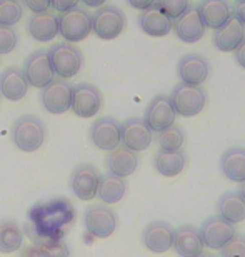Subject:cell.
<instances>
[{
  "label": "cell",
  "mask_w": 245,
  "mask_h": 257,
  "mask_svg": "<svg viewBox=\"0 0 245 257\" xmlns=\"http://www.w3.org/2000/svg\"><path fill=\"white\" fill-rule=\"evenodd\" d=\"M75 219V207L69 199L54 197L35 204L29 210V225L25 227L34 244H47L60 240Z\"/></svg>",
  "instance_id": "6da1fadb"
},
{
  "label": "cell",
  "mask_w": 245,
  "mask_h": 257,
  "mask_svg": "<svg viewBox=\"0 0 245 257\" xmlns=\"http://www.w3.org/2000/svg\"><path fill=\"white\" fill-rule=\"evenodd\" d=\"M47 127L37 115H22L12 125V141L22 152H35L42 147Z\"/></svg>",
  "instance_id": "7a4b0ae2"
},
{
  "label": "cell",
  "mask_w": 245,
  "mask_h": 257,
  "mask_svg": "<svg viewBox=\"0 0 245 257\" xmlns=\"http://www.w3.org/2000/svg\"><path fill=\"white\" fill-rule=\"evenodd\" d=\"M50 65L54 69V74L59 75L60 79H72L80 72L82 65H84V54L82 50L74 44L60 42L54 44L52 47L47 50Z\"/></svg>",
  "instance_id": "3957f363"
},
{
  "label": "cell",
  "mask_w": 245,
  "mask_h": 257,
  "mask_svg": "<svg viewBox=\"0 0 245 257\" xmlns=\"http://www.w3.org/2000/svg\"><path fill=\"white\" fill-rule=\"evenodd\" d=\"M168 97L175 114L182 117H195L207 105V92L202 89V85H188L180 82L173 87Z\"/></svg>",
  "instance_id": "277c9868"
},
{
  "label": "cell",
  "mask_w": 245,
  "mask_h": 257,
  "mask_svg": "<svg viewBox=\"0 0 245 257\" xmlns=\"http://www.w3.org/2000/svg\"><path fill=\"white\" fill-rule=\"evenodd\" d=\"M92 32V15L82 7H74L59 15V34L65 42L77 44Z\"/></svg>",
  "instance_id": "5b68a950"
},
{
  "label": "cell",
  "mask_w": 245,
  "mask_h": 257,
  "mask_svg": "<svg viewBox=\"0 0 245 257\" xmlns=\"http://www.w3.org/2000/svg\"><path fill=\"white\" fill-rule=\"evenodd\" d=\"M125 29V14L115 5H102L92 15V32L102 40H114Z\"/></svg>",
  "instance_id": "8992f818"
},
{
  "label": "cell",
  "mask_w": 245,
  "mask_h": 257,
  "mask_svg": "<svg viewBox=\"0 0 245 257\" xmlns=\"http://www.w3.org/2000/svg\"><path fill=\"white\" fill-rule=\"evenodd\" d=\"M119 225V217L115 210L107 205L95 204L84 210V227L92 237L107 239L115 232Z\"/></svg>",
  "instance_id": "52a82bcc"
},
{
  "label": "cell",
  "mask_w": 245,
  "mask_h": 257,
  "mask_svg": "<svg viewBox=\"0 0 245 257\" xmlns=\"http://www.w3.org/2000/svg\"><path fill=\"white\" fill-rule=\"evenodd\" d=\"M74 85L65 79H54L47 87L40 92V102L49 114L60 115L65 114L72 104Z\"/></svg>",
  "instance_id": "ba28073f"
},
{
  "label": "cell",
  "mask_w": 245,
  "mask_h": 257,
  "mask_svg": "<svg viewBox=\"0 0 245 257\" xmlns=\"http://www.w3.org/2000/svg\"><path fill=\"white\" fill-rule=\"evenodd\" d=\"M102 104H104V97H102L99 87L87 84V82H80V84L74 85L70 109L74 110L75 115L82 117V119L95 117L100 112Z\"/></svg>",
  "instance_id": "9c48e42d"
},
{
  "label": "cell",
  "mask_w": 245,
  "mask_h": 257,
  "mask_svg": "<svg viewBox=\"0 0 245 257\" xmlns=\"http://www.w3.org/2000/svg\"><path fill=\"white\" fill-rule=\"evenodd\" d=\"M102 174L99 169L92 164H80L74 169L72 177H70V189L74 195L80 200H92L95 199L99 191Z\"/></svg>",
  "instance_id": "30bf717a"
},
{
  "label": "cell",
  "mask_w": 245,
  "mask_h": 257,
  "mask_svg": "<svg viewBox=\"0 0 245 257\" xmlns=\"http://www.w3.org/2000/svg\"><path fill=\"white\" fill-rule=\"evenodd\" d=\"M120 125H122L120 144L132 152L137 154L145 151L154 142V132L150 131V127L140 117H130V119H127Z\"/></svg>",
  "instance_id": "8fae6325"
},
{
  "label": "cell",
  "mask_w": 245,
  "mask_h": 257,
  "mask_svg": "<svg viewBox=\"0 0 245 257\" xmlns=\"http://www.w3.org/2000/svg\"><path fill=\"white\" fill-rule=\"evenodd\" d=\"M198 232H200V237L205 247L212 250H220L228 240L233 239V235L237 234V229L235 224L227 222L218 215H212L202 224Z\"/></svg>",
  "instance_id": "7c38bea8"
},
{
  "label": "cell",
  "mask_w": 245,
  "mask_h": 257,
  "mask_svg": "<svg viewBox=\"0 0 245 257\" xmlns=\"http://www.w3.org/2000/svg\"><path fill=\"white\" fill-rule=\"evenodd\" d=\"M122 125L114 117H100L90 127V141L100 151L110 152L120 146Z\"/></svg>",
  "instance_id": "4fadbf2b"
},
{
  "label": "cell",
  "mask_w": 245,
  "mask_h": 257,
  "mask_svg": "<svg viewBox=\"0 0 245 257\" xmlns=\"http://www.w3.org/2000/svg\"><path fill=\"white\" fill-rule=\"evenodd\" d=\"M175 110H173V105L170 102V97L168 95H155L154 99L149 102L145 109V115L144 120L145 124L150 127L152 132H162L165 131L167 127H170L175 124Z\"/></svg>",
  "instance_id": "5bb4252c"
},
{
  "label": "cell",
  "mask_w": 245,
  "mask_h": 257,
  "mask_svg": "<svg viewBox=\"0 0 245 257\" xmlns=\"http://www.w3.org/2000/svg\"><path fill=\"white\" fill-rule=\"evenodd\" d=\"M22 70L25 77H27L29 84L37 87V89H44V87H47L55 79L47 50H35V52L30 54L25 59Z\"/></svg>",
  "instance_id": "9a60e30c"
},
{
  "label": "cell",
  "mask_w": 245,
  "mask_h": 257,
  "mask_svg": "<svg viewBox=\"0 0 245 257\" xmlns=\"http://www.w3.org/2000/svg\"><path fill=\"white\" fill-rule=\"evenodd\" d=\"M177 75L188 85H202L210 75V64L200 54H187L178 60Z\"/></svg>",
  "instance_id": "2e32d148"
},
{
  "label": "cell",
  "mask_w": 245,
  "mask_h": 257,
  "mask_svg": "<svg viewBox=\"0 0 245 257\" xmlns=\"http://www.w3.org/2000/svg\"><path fill=\"white\" fill-rule=\"evenodd\" d=\"M172 30L175 32L177 37L185 44H195L203 37V34H205V25H203L195 5H190L180 17H177L173 20Z\"/></svg>",
  "instance_id": "e0dca14e"
},
{
  "label": "cell",
  "mask_w": 245,
  "mask_h": 257,
  "mask_svg": "<svg viewBox=\"0 0 245 257\" xmlns=\"http://www.w3.org/2000/svg\"><path fill=\"white\" fill-rule=\"evenodd\" d=\"M142 242L150 252H168L173 245V227L165 220H154L145 225L142 232Z\"/></svg>",
  "instance_id": "ac0fdd59"
},
{
  "label": "cell",
  "mask_w": 245,
  "mask_h": 257,
  "mask_svg": "<svg viewBox=\"0 0 245 257\" xmlns=\"http://www.w3.org/2000/svg\"><path fill=\"white\" fill-rule=\"evenodd\" d=\"M245 39V25L230 15L220 27L213 30V44L220 52H233Z\"/></svg>",
  "instance_id": "d6986e66"
},
{
  "label": "cell",
  "mask_w": 245,
  "mask_h": 257,
  "mask_svg": "<svg viewBox=\"0 0 245 257\" xmlns=\"http://www.w3.org/2000/svg\"><path fill=\"white\" fill-rule=\"evenodd\" d=\"M173 249L180 257H198L205 245L200 237V232L193 225L183 224L173 229Z\"/></svg>",
  "instance_id": "ffe728a7"
},
{
  "label": "cell",
  "mask_w": 245,
  "mask_h": 257,
  "mask_svg": "<svg viewBox=\"0 0 245 257\" xmlns=\"http://www.w3.org/2000/svg\"><path fill=\"white\" fill-rule=\"evenodd\" d=\"M29 80L19 67H9L0 74V95L7 100L19 102L29 94Z\"/></svg>",
  "instance_id": "44dd1931"
},
{
  "label": "cell",
  "mask_w": 245,
  "mask_h": 257,
  "mask_svg": "<svg viewBox=\"0 0 245 257\" xmlns=\"http://www.w3.org/2000/svg\"><path fill=\"white\" fill-rule=\"evenodd\" d=\"M105 167L112 176L125 179L137 171V167H139V157H137L135 152L129 151L127 147L119 146L114 151L109 152V156L105 159Z\"/></svg>",
  "instance_id": "7402d4cb"
},
{
  "label": "cell",
  "mask_w": 245,
  "mask_h": 257,
  "mask_svg": "<svg viewBox=\"0 0 245 257\" xmlns=\"http://www.w3.org/2000/svg\"><path fill=\"white\" fill-rule=\"evenodd\" d=\"M27 30L30 37L37 42H52L59 35V17L52 12L34 14L27 22Z\"/></svg>",
  "instance_id": "603a6c76"
},
{
  "label": "cell",
  "mask_w": 245,
  "mask_h": 257,
  "mask_svg": "<svg viewBox=\"0 0 245 257\" xmlns=\"http://www.w3.org/2000/svg\"><path fill=\"white\" fill-rule=\"evenodd\" d=\"M139 27L144 30L147 35L150 37H165V35L172 30L173 20L170 17H167L159 7H150L140 12L139 19Z\"/></svg>",
  "instance_id": "cb8c5ba5"
},
{
  "label": "cell",
  "mask_w": 245,
  "mask_h": 257,
  "mask_svg": "<svg viewBox=\"0 0 245 257\" xmlns=\"http://www.w3.org/2000/svg\"><path fill=\"white\" fill-rule=\"evenodd\" d=\"M197 12L200 15L205 29L215 30L232 15L227 0H200L197 4Z\"/></svg>",
  "instance_id": "d4e9b609"
},
{
  "label": "cell",
  "mask_w": 245,
  "mask_h": 257,
  "mask_svg": "<svg viewBox=\"0 0 245 257\" xmlns=\"http://www.w3.org/2000/svg\"><path fill=\"white\" fill-rule=\"evenodd\" d=\"M220 171L228 181L242 184L245 181V147L227 149L220 157Z\"/></svg>",
  "instance_id": "484cf974"
},
{
  "label": "cell",
  "mask_w": 245,
  "mask_h": 257,
  "mask_svg": "<svg viewBox=\"0 0 245 257\" xmlns=\"http://www.w3.org/2000/svg\"><path fill=\"white\" fill-rule=\"evenodd\" d=\"M155 171L163 177H175L187 166V156L183 151H160L154 157Z\"/></svg>",
  "instance_id": "4316f807"
},
{
  "label": "cell",
  "mask_w": 245,
  "mask_h": 257,
  "mask_svg": "<svg viewBox=\"0 0 245 257\" xmlns=\"http://www.w3.org/2000/svg\"><path fill=\"white\" fill-rule=\"evenodd\" d=\"M217 215L230 224H238L245 220V200L238 192H225L217 202Z\"/></svg>",
  "instance_id": "83f0119b"
},
{
  "label": "cell",
  "mask_w": 245,
  "mask_h": 257,
  "mask_svg": "<svg viewBox=\"0 0 245 257\" xmlns=\"http://www.w3.org/2000/svg\"><path fill=\"white\" fill-rule=\"evenodd\" d=\"M127 192V184L125 179L112 176V174L107 172L105 176L100 177V184H99V191L97 195L104 204H117L120 202L122 199L125 197Z\"/></svg>",
  "instance_id": "f1b7e54d"
},
{
  "label": "cell",
  "mask_w": 245,
  "mask_h": 257,
  "mask_svg": "<svg viewBox=\"0 0 245 257\" xmlns=\"http://www.w3.org/2000/svg\"><path fill=\"white\" fill-rule=\"evenodd\" d=\"M24 234L15 220H0V252L12 254L22 247Z\"/></svg>",
  "instance_id": "f546056e"
},
{
  "label": "cell",
  "mask_w": 245,
  "mask_h": 257,
  "mask_svg": "<svg viewBox=\"0 0 245 257\" xmlns=\"http://www.w3.org/2000/svg\"><path fill=\"white\" fill-rule=\"evenodd\" d=\"M155 141L162 151H182L183 144H185V131L180 125L173 124L167 127L165 131L157 132Z\"/></svg>",
  "instance_id": "4dcf8cb0"
},
{
  "label": "cell",
  "mask_w": 245,
  "mask_h": 257,
  "mask_svg": "<svg viewBox=\"0 0 245 257\" xmlns=\"http://www.w3.org/2000/svg\"><path fill=\"white\" fill-rule=\"evenodd\" d=\"M24 17V5L20 0H0V25L14 27Z\"/></svg>",
  "instance_id": "1f68e13d"
},
{
  "label": "cell",
  "mask_w": 245,
  "mask_h": 257,
  "mask_svg": "<svg viewBox=\"0 0 245 257\" xmlns=\"http://www.w3.org/2000/svg\"><path fill=\"white\" fill-rule=\"evenodd\" d=\"M155 7H159L167 17L175 20L190 7V2L188 0H155Z\"/></svg>",
  "instance_id": "d6a6232c"
},
{
  "label": "cell",
  "mask_w": 245,
  "mask_h": 257,
  "mask_svg": "<svg viewBox=\"0 0 245 257\" xmlns=\"http://www.w3.org/2000/svg\"><path fill=\"white\" fill-rule=\"evenodd\" d=\"M19 35L14 30V27H7V25H0V54H10L17 47Z\"/></svg>",
  "instance_id": "836d02e7"
},
{
  "label": "cell",
  "mask_w": 245,
  "mask_h": 257,
  "mask_svg": "<svg viewBox=\"0 0 245 257\" xmlns=\"http://www.w3.org/2000/svg\"><path fill=\"white\" fill-rule=\"evenodd\" d=\"M220 257H245V237L235 234L220 249Z\"/></svg>",
  "instance_id": "e575fe53"
},
{
  "label": "cell",
  "mask_w": 245,
  "mask_h": 257,
  "mask_svg": "<svg viewBox=\"0 0 245 257\" xmlns=\"http://www.w3.org/2000/svg\"><path fill=\"white\" fill-rule=\"evenodd\" d=\"M42 245L47 249L49 257H70V249H69V245L64 242V239L52 240V242H47Z\"/></svg>",
  "instance_id": "d590c367"
},
{
  "label": "cell",
  "mask_w": 245,
  "mask_h": 257,
  "mask_svg": "<svg viewBox=\"0 0 245 257\" xmlns=\"http://www.w3.org/2000/svg\"><path fill=\"white\" fill-rule=\"evenodd\" d=\"M20 257H49V252L42 244H32L22 249Z\"/></svg>",
  "instance_id": "8d00e7d4"
},
{
  "label": "cell",
  "mask_w": 245,
  "mask_h": 257,
  "mask_svg": "<svg viewBox=\"0 0 245 257\" xmlns=\"http://www.w3.org/2000/svg\"><path fill=\"white\" fill-rule=\"evenodd\" d=\"M25 7L34 14L47 12L50 9V0H25Z\"/></svg>",
  "instance_id": "74e56055"
},
{
  "label": "cell",
  "mask_w": 245,
  "mask_h": 257,
  "mask_svg": "<svg viewBox=\"0 0 245 257\" xmlns=\"http://www.w3.org/2000/svg\"><path fill=\"white\" fill-rule=\"evenodd\" d=\"M79 2H80V0H50V7L55 9L60 14H64V12H67V10H70V9L77 7Z\"/></svg>",
  "instance_id": "f35d334b"
},
{
  "label": "cell",
  "mask_w": 245,
  "mask_h": 257,
  "mask_svg": "<svg viewBox=\"0 0 245 257\" xmlns=\"http://www.w3.org/2000/svg\"><path fill=\"white\" fill-rule=\"evenodd\" d=\"M127 4H129L130 7H134L137 10H140V12H144V10L154 7L155 0H127Z\"/></svg>",
  "instance_id": "ab89813d"
},
{
  "label": "cell",
  "mask_w": 245,
  "mask_h": 257,
  "mask_svg": "<svg viewBox=\"0 0 245 257\" xmlns=\"http://www.w3.org/2000/svg\"><path fill=\"white\" fill-rule=\"evenodd\" d=\"M235 52V60L237 64L242 67V69H245V39L242 40L240 44H238V47L233 50Z\"/></svg>",
  "instance_id": "60d3db41"
},
{
  "label": "cell",
  "mask_w": 245,
  "mask_h": 257,
  "mask_svg": "<svg viewBox=\"0 0 245 257\" xmlns=\"http://www.w3.org/2000/svg\"><path fill=\"white\" fill-rule=\"evenodd\" d=\"M233 17H237L245 25V0H238L233 7Z\"/></svg>",
  "instance_id": "b9f144b4"
},
{
  "label": "cell",
  "mask_w": 245,
  "mask_h": 257,
  "mask_svg": "<svg viewBox=\"0 0 245 257\" xmlns=\"http://www.w3.org/2000/svg\"><path fill=\"white\" fill-rule=\"evenodd\" d=\"M105 2H107V0H82V4H85L87 7H94V9L102 7Z\"/></svg>",
  "instance_id": "7bdbcfd3"
},
{
  "label": "cell",
  "mask_w": 245,
  "mask_h": 257,
  "mask_svg": "<svg viewBox=\"0 0 245 257\" xmlns=\"http://www.w3.org/2000/svg\"><path fill=\"white\" fill-rule=\"evenodd\" d=\"M237 192H238V195H240V197L245 200V181L240 184V187H238V191H237Z\"/></svg>",
  "instance_id": "ee69618b"
},
{
  "label": "cell",
  "mask_w": 245,
  "mask_h": 257,
  "mask_svg": "<svg viewBox=\"0 0 245 257\" xmlns=\"http://www.w3.org/2000/svg\"><path fill=\"white\" fill-rule=\"evenodd\" d=\"M198 257H213V255H212V254H205V252H202Z\"/></svg>",
  "instance_id": "f6af8a7d"
},
{
  "label": "cell",
  "mask_w": 245,
  "mask_h": 257,
  "mask_svg": "<svg viewBox=\"0 0 245 257\" xmlns=\"http://www.w3.org/2000/svg\"><path fill=\"white\" fill-rule=\"evenodd\" d=\"M237 2H238V0H237Z\"/></svg>",
  "instance_id": "bcb514c9"
}]
</instances>
